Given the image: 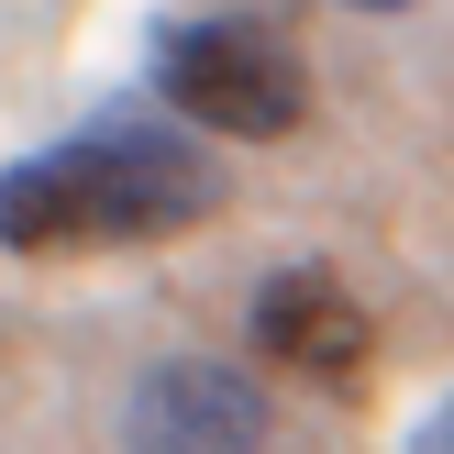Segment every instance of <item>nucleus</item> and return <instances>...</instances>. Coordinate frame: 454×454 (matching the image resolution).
<instances>
[{
  "mask_svg": "<svg viewBox=\"0 0 454 454\" xmlns=\"http://www.w3.org/2000/svg\"><path fill=\"white\" fill-rule=\"evenodd\" d=\"M222 211V177L167 122H100L0 167V244L12 255H100V244H167Z\"/></svg>",
  "mask_w": 454,
  "mask_h": 454,
  "instance_id": "f257e3e1",
  "label": "nucleus"
},
{
  "mask_svg": "<svg viewBox=\"0 0 454 454\" xmlns=\"http://www.w3.org/2000/svg\"><path fill=\"white\" fill-rule=\"evenodd\" d=\"M155 100L189 111L200 133H244V145H266V133H300L310 67H300V44H288L278 22L211 12V22L155 34Z\"/></svg>",
  "mask_w": 454,
  "mask_h": 454,
  "instance_id": "f03ea898",
  "label": "nucleus"
},
{
  "mask_svg": "<svg viewBox=\"0 0 454 454\" xmlns=\"http://www.w3.org/2000/svg\"><path fill=\"white\" fill-rule=\"evenodd\" d=\"M122 454H266V388L222 355H167L122 399Z\"/></svg>",
  "mask_w": 454,
  "mask_h": 454,
  "instance_id": "7ed1b4c3",
  "label": "nucleus"
},
{
  "mask_svg": "<svg viewBox=\"0 0 454 454\" xmlns=\"http://www.w3.org/2000/svg\"><path fill=\"white\" fill-rule=\"evenodd\" d=\"M255 355L288 366V377H310V388H355L366 355H377V322H366V300L333 266H278L255 288Z\"/></svg>",
  "mask_w": 454,
  "mask_h": 454,
  "instance_id": "20e7f679",
  "label": "nucleus"
},
{
  "mask_svg": "<svg viewBox=\"0 0 454 454\" xmlns=\"http://www.w3.org/2000/svg\"><path fill=\"white\" fill-rule=\"evenodd\" d=\"M421 454H454V399H443L433 421H421Z\"/></svg>",
  "mask_w": 454,
  "mask_h": 454,
  "instance_id": "39448f33",
  "label": "nucleus"
},
{
  "mask_svg": "<svg viewBox=\"0 0 454 454\" xmlns=\"http://www.w3.org/2000/svg\"><path fill=\"white\" fill-rule=\"evenodd\" d=\"M333 12H411V0H333Z\"/></svg>",
  "mask_w": 454,
  "mask_h": 454,
  "instance_id": "423d86ee",
  "label": "nucleus"
}]
</instances>
